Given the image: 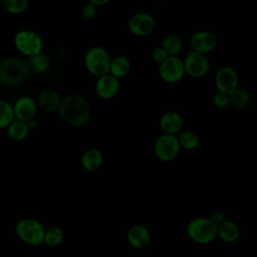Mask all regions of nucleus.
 Instances as JSON below:
<instances>
[{
    "label": "nucleus",
    "instance_id": "nucleus-31",
    "mask_svg": "<svg viewBox=\"0 0 257 257\" xmlns=\"http://www.w3.org/2000/svg\"><path fill=\"white\" fill-rule=\"evenodd\" d=\"M168 57H169V56H168L167 52H166L161 46L156 47V48L153 50V52H152V59H153L156 63H158V64L163 63Z\"/></svg>",
    "mask_w": 257,
    "mask_h": 257
},
{
    "label": "nucleus",
    "instance_id": "nucleus-23",
    "mask_svg": "<svg viewBox=\"0 0 257 257\" xmlns=\"http://www.w3.org/2000/svg\"><path fill=\"white\" fill-rule=\"evenodd\" d=\"M27 63L29 65L31 72L33 71L36 73H44L49 68L50 60H49V57L45 53L41 52L39 54L28 57Z\"/></svg>",
    "mask_w": 257,
    "mask_h": 257
},
{
    "label": "nucleus",
    "instance_id": "nucleus-5",
    "mask_svg": "<svg viewBox=\"0 0 257 257\" xmlns=\"http://www.w3.org/2000/svg\"><path fill=\"white\" fill-rule=\"evenodd\" d=\"M44 233L42 224L35 219L25 218L16 225V234L19 239L32 246H38L43 242Z\"/></svg>",
    "mask_w": 257,
    "mask_h": 257
},
{
    "label": "nucleus",
    "instance_id": "nucleus-11",
    "mask_svg": "<svg viewBox=\"0 0 257 257\" xmlns=\"http://www.w3.org/2000/svg\"><path fill=\"white\" fill-rule=\"evenodd\" d=\"M155 27L156 21L154 17L146 12L135 13L128 20V29L137 36H148L154 32Z\"/></svg>",
    "mask_w": 257,
    "mask_h": 257
},
{
    "label": "nucleus",
    "instance_id": "nucleus-2",
    "mask_svg": "<svg viewBox=\"0 0 257 257\" xmlns=\"http://www.w3.org/2000/svg\"><path fill=\"white\" fill-rule=\"evenodd\" d=\"M31 70L27 60L20 57L0 58V83L4 86H16L30 77Z\"/></svg>",
    "mask_w": 257,
    "mask_h": 257
},
{
    "label": "nucleus",
    "instance_id": "nucleus-21",
    "mask_svg": "<svg viewBox=\"0 0 257 257\" xmlns=\"http://www.w3.org/2000/svg\"><path fill=\"white\" fill-rule=\"evenodd\" d=\"M161 47L167 52L168 56H177L182 51L183 40L177 34H168L163 38Z\"/></svg>",
    "mask_w": 257,
    "mask_h": 257
},
{
    "label": "nucleus",
    "instance_id": "nucleus-24",
    "mask_svg": "<svg viewBox=\"0 0 257 257\" xmlns=\"http://www.w3.org/2000/svg\"><path fill=\"white\" fill-rule=\"evenodd\" d=\"M178 138V142L180 145V148H184L186 150H194L199 146L200 138L197 133L187 130L180 134Z\"/></svg>",
    "mask_w": 257,
    "mask_h": 257
},
{
    "label": "nucleus",
    "instance_id": "nucleus-30",
    "mask_svg": "<svg viewBox=\"0 0 257 257\" xmlns=\"http://www.w3.org/2000/svg\"><path fill=\"white\" fill-rule=\"evenodd\" d=\"M96 12H97V8L90 2L85 3L81 8V16L85 20L92 19L95 16Z\"/></svg>",
    "mask_w": 257,
    "mask_h": 257
},
{
    "label": "nucleus",
    "instance_id": "nucleus-7",
    "mask_svg": "<svg viewBox=\"0 0 257 257\" xmlns=\"http://www.w3.org/2000/svg\"><path fill=\"white\" fill-rule=\"evenodd\" d=\"M154 151L157 158L163 162L175 160L180 151V145L177 136L163 134L155 142Z\"/></svg>",
    "mask_w": 257,
    "mask_h": 257
},
{
    "label": "nucleus",
    "instance_id": "nucleus-3",
    "mask_svg": "<svg viewBox=\"0 0 257 257\" xmlns=\"http://www.w3.org/2000/svg\"><path fill=\"white\" fill-rule=\"evenodd\" d=\"M217 229L218 225L209 218L198 217L190 221L187 232L193 241L199 244H208L217 237Z\"/></svg>",
    "mask_w": 257,
    "mask_h": 257
},
{
    "label": "nucleus",
    "instance_id": "nucleus-28",
    "mask_svg": "<svg viewBox=\"0 0 257 257\" xmlns=\"http://www.w3.org/2000/svg\"><path fill=\"white\" fill-rule=\"evenodd\" d=\"M63 240V232L58 227H51L44 233L43 242H45L48 246H56L59 245Z\"/></svg>",
    "mask_w": 257,
    "mask_h": 257
},
{
    "label": "nucleus",
    "instance_id": "nucleus-1",
    "mask_svg": "<svg viewBox=\"0 0 257 257\" xmlns=\"http://www.w3.org/2000/svg\"><path fill=\"white\" fill-rule=\"evenodd\" d=\"M57 111L62 120L72 126L85 125L91 117L88 101L79 94H68L61 98Z\"/></svg>",
    "mask_w": 257,
    "mask_h": 257
},
{
    "label": "nucleus",
    "instance_id": "nucleus-25",
    "mask_svg": "<svg viewBox=\"0 0 257 257\" xmlns=\"http://www.w3.org/2000/svg\"><path fill=\"white\" fill-rule=\"evenodd\" d=\"M230 103L237 108H243L247 106L251 100L250 93L244 88H237L230 96Z\"/></svg>",
    "mask_w": 257,
    "mask_h": 257
},
{
    "label": "nucleus",
    "instance_id": "nucleus-33",
    "mask_svg": "<svg viewBox=\"0 0 257 257\" xmlns=\"http://www.w3.org/2000/svg\"><path fill=\"white\" fill-rule=\"evenodd\" d=\"M89 2L97 8L98 6H102V5H105V4L109 3V0H90Z\"/></svg>",
    "mask_w": 257,
    "mask_h": 257
},
{
    "label": "nucleus",
    "instance_id": "nucleus-10",
    "mask_svg": "<svg viewBox=\"0 0 257 257\" xmlns=\"http://www.w3.org/2000/svg\"><path fill=\"white\" fill-rule=\"evenodd\" d=\"M183 62L185 72L192 77H203L209 72L210 69V62L207 56L193 50L186 56Z\"/></svg>",
    "mask_w": 257,
    "mask_h": 257
},
{
    "label": "nucleus",
    "instance_id": "nucleus-6",
    "mask_svg": "<svg viewBox=\"0 0 257 257\" xmlns=\"http://www.w3.org/2000/svg\"><path fill=\"white\" fill-rule=\"evenodd\" d=\"M13 41L16 49L28 57L42 52L43 41L35 31L28 29L20 30L15 34Z\"/></svg>",
    "mask_w": 257,
    "mask_h": 257
},
{
    "label": "nucleus",
    "instance_id": "nucleus-19",
    "mask_svg": "<svg viewBox=\"0 0 257 257\" xmlns=\"http://www.w3.org/2000/svg\"><path fill=\"white\" fill-rule=\"evenodd\" d=\"M131 71V61L124 55H116L110 60L109 74L118 78L126 76Z\"/></svg>",
    "mask_w": 257,
    "mask_h": 257
},
{
    "label": "nucleus",
    "instance_id": "nucleus-26",
    "mask_svg": "<svg viewBox=\"0 0 257 257\" xmlns=\"http://www.w3.org/2000/svg\"><path fill=\"white\" fill-rule=\"evenodd\" d=\"M14 119L12 105L6 100L0 99V128L7 127Z\"/></svg>",
    "mask_w": 257,
    "mask_h": 257
},
{
    "label": "nucleus",
    "instance_id": "nucleus-8",
    "mask_svg": "<svg viewBox=\"0 0 257 257\" xmlns=\"http://www.w3.org/2000/svg\"><path fill=\"white\" fill-rule=\"evenodd\" d=\"M185 73L184 62L178 56H169L159 67V74L167 83L179 82Z\"/></svg>",
    "mask_w": 257,
    "mask_h": 257
},
{
    "label": "nucleus",
    "instance_id": "nucleus-34",
    "mask_svg": "<svg viewBox=\"0 0 257 257\" xmlns=\"http://www.w3.org/2000/svg\"><path fill=\"white\" fill-rule=\"evenodd\" d=\"M26 124H27L29 131H30V130H34V128H36V126H37V121H36L34 118H32V119L28 120V121L26 122Z\"/></svg>",
    "mask_w": 257,
    "mask_h": 257
},
{
    "label": "nucleus",
    "instance_id": "nucleus-32",
    "mask_svg": "<svg viewBox=\"0 0 257 257\" xmlns=\"http://www.w3.org/2000/svg\"><path fill=\"white\" fill-rule=\"evenodd\" d=\"M209 219H210L211 221H213L215 224L219 225L221 222L224 221V214H223L221 211L216 210V211H214V212L211 214V216H210Z\"/></svg>",
    "mask_w": 257,
    "mask_h": 257
},
{
    "label": "nucleus",
    "instance_id": "nucleus-15",
    "mask_svg": "<svg viewBox=\"0 0 257 257\" xmlns=\"http://www.w3.org/2000/svg\"><path fill=\"white\" fill-rule=\"evenodd\" d=\"M161 128L163 130L164 134L176 136L184 125V120L182 115L174 110H170L165 112L160 119Z\"/></svg>",
    "mask_w": 257,
    "mask_h": 257
},
{
    "label": "nucleus",
    "instance_id": "nucleus-20",
    "mask_svg": "<svg viewBox=\"0 0 257 257\" xmlns=\"http://www.w3.org/2000/svg\"><path fill=\"white\" fill-rule=\"evenodd\" d=\"M217 235L225 242H235L240 236V229L238 225L232 221L224 220L218 225Z\"/></svg>",
    "mask_w": 257,
    "mask_h": 257
},
{
    "label": "nucleus",
    "instance_id": "nucleus-12",
    "mask_svg": "<svg viewBox=\"0 0 257 257\" xmlns=\"http://www.w3.org/2000/svg\"><path fill=\"white\" fill-rule=\"evenodd\" d=\"M190 43L193 51L205 54L216 48L218 40L216 35L210 31H198L192 35Z\"/></svg>",
    "mask_w": 257,
    "mask_h": 257
},
{
    "label": "nucleus",
    "instance_id": "nucleus-29",
    "mask_svg": "<svg viewBox=\"0 0 257 257\" xmlns=\"http://www.w3.org/2000/svg\"><path fill=\"white\" fill-rule=\"evenodd\" d=\"M212 101H213L214 106L217 108H225L230 103L229 96L222 92H219V91L214 94Z\"/></svg>",
    "mask_w": 257,
    "mask_h": 257
},
{
    "label": "nucleus",
    "instance_id": "nucleus-14",
    "mask_svg": "<svg viewBox=\"0 0 257 257\" xmlns=\"http://www.w3.org/2000/svg\"><path fill=\"white\" fill-rule=\"evenodd\" d=\"M12 107L15 119L27 122L28 120L34 118L37 104L32 97L24 95L19 97Z\"/></svg>",
    "mask_w": 257,
    "mask_h": 257
},
{
    "label": "nucleus",
    "instance_id": "nucleus-27",
    "mask_svg": "<svg viewBox=\"0 0 257 257\" xmlns=\"http://www.w3.org/2000/svg\"><path fill=\"white\" fill-rule=\"evenodd\" d=\"M2 7L9 13L20 14L27 10L29 2L27 0H3Z\"/></svg>",
    "mask_w": 257,
    "mask_h": 257
},
{
    "label": "nucleus",
    "instance_id": "nucleus-17",
    "mask_svg": "<svg viewBox=\"0 0 257 257\" xmlns=\"http://www.w3.org/2000/svg\"><path fill=\"white\" fill-rule=\"evenodd\" d=\"M80 162L85 171L95 172L102 166L103 156L98 149L89 148L83 152Z\"/></svg>",
    "mask_w": 257,
    "mask_h": 257
},
{
    "label": "nucleus",
    "instance_id": "nucleus-9",
    "mask_svg": "<svg viewBox=\"0 0 257 257\" xmlns=\"http://www.w3.org/2000/svg\"><path fill=\"white\" fill-rule=\"evenodd\" d=\"M215 84L219 92L230 96L239 86V77L230 66L221 67L215 74Z\"/></svg>",
    "mask_w": 257,
    "mask_h": 257
},
{
    "label": "nucleus",
    "instance_id": "nucleus-4",
    "mask_svg": "<svg viewBox=\"0 0 257 257\" xmlns=\"http://www.w3.org/2000/svg\"><path fill=\"white\" fill-rule=\"evenodd\" d=\"M111 57L107 50L101 46L90 47L84 55V65L88 72L97 77L109 72Z\"/></svg>",
    "mask_w": 257,
    "mask_h": 257
},
{
    "label": "nucleus",
    "instance_id": "nucleus-13",
    "mask_svg": "<svg viewBox=\"0 0 257 257\" xmlns=\"http://www.w3.org/2000/svg\"><path fill=\"white\" fill-rule=\"evenodd\" d=\"M119 80L107 73L102 76H99L95 83V91L96 94L101 99H110L116 95L119 90Z\"/></svg>",
    "mask_w": 257,
    "mask_h": 257
},
{
    "label": "nucleus",
    "instance_id": "nucleus-22",
    "mask_svg": "<svg viewBox=\"0 0 257 257\" xmlns=\"http://www.w3.org/2000/svg\"><path fill=\"white\" fill-rule=\"evenodd\" d=\"M29 134V128L24 121H20L17 119H14L8 126H7V135L8 137L15 141L20 142L27 138Z\"/></svg>",
    "mask_w": 257,
    "mask_h": 257
},
{
    "label": "nucleus",
    "instance_id": "nucleus-18",
    "mask_svg": "<svg viewBox=\"0 0 257 257\" xmlns=\"http://www.w3.org/2000/svg\"><path fill=\"white\" fill-rule=\"evenodd\" d=\"M61 97L59 93L53 89H43L37 96V104L45 111H54L58 108Z\"/></svg>",
    "mask_w": 257,
    "mask_h": 257
},
{
    "label": "nucleus",
    "instance_id": "nucleus-16",
    "mask_svg": "<svg viewBox=\"0 0 257 257\" xmlns=\"http://www.w3.org/2000/svg\"><path fill=\"white\" fill-rule=\"evenodd\" d=\"M130 244L137 249H143L150 243L151 236L148 229L143 225H134L127 233Z\"/></svg>",
    "mask_w": 257,
    "mask_h": 257
}]
</instances>
